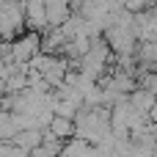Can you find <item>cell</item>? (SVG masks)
I'll return each mask as SVG.
<instances>
[{"label":"cell","mask_w":157,"mask_h":157,"mask_svg":"<svg viewBox=\"0 0 157 157\" xmlns=\"http://www.w3.org/2000/svg\"><path fill=\"white\" fill-rule=\"evenodd\" d=\"M138 88H144V91L157 97V72H141L138 75Z\"/></svg>","instance_id":"9"},{"label":"cell","mask_w":157,"mask_h":157,"mask_svg":"<svg viewBox=\"0 0 157 157\" xmlns=\"http://www.w3.org/2000/svg\"><path fill=\"white\" fill-rule=\"evenodd\" d=\"M41 33H33V30H28V33H22L17 41H11V55H14V63H17V69H25V66H30V61L41 52Z\"/></svg>","instance_id":"2"},{"label":"cell","mask_w":157,"mask_h":157,"mask_svg":"<svg viewBox=\"0 0 157 157\" xmlns=\"http://www.w3.org/2000/svg\"><path fill=\"white\" fill-rule=\"evenodd\" d=\"M47 3V22H50V30L55 28H63L69 19H72V6L66 0H44Z\"/></svg>","instance_id":"4"},{"label":"cell","mask_w":157,"mask_h":157,"mask_svg":"<svg viewBox=\"0 0 157 157\" xmlns=\"http://www.w3.org/2000/svg\"><path fill=\"white\" fill-rule=\"evenodd\" d=\"M0 157H30L28 152H22L14 144H0Z\"/></svg>","instance_id":"10"},{"label":"cell","mask_w":157,"mask_h":157,"mask_svg":"<svg viewBox=\"0 0 157 157\" xmlns=\"http://www.w3.org/2000/svg\"><path fill=\"white\" fill-rule=\"evenodd\" d=\"M130 102L135 105L138 113L152 116V110H155V105H157V97H155V94H149V91H144V88H138V91L130 94Z\"/></svg>","instance_id":"7"},{"label":"cell","mask_w":157,"mask_h":157,"mask_svg":"<svg viewBox=\"0 0 157 157\" xmlns=\"http://www.w3.org/2000/svg\"><path fill=\"white\" fill-rule=\"evenodd\" d=\"M41 144H44V132H41V130H22V132L14 138V146H19V149L28 152V155H33Z\"/></svg>","instance_id":"6"},{"label":"cell","mask_w":157,"mask_h":157,"mask_svg":"<svg viewBox=\"0 0 157 157\" xmlns=\"http://www.w3.org/2000/svg\"><path fill=\"white\" fill-rule=\"evenodd\" d=\"M61 157H99V155H97V146L94 144H88L83 138H72V141L63 144Z\"/></svg>","instance_id":"5"},{"label":"cell","mask_w":157,"mask_h":157,"mask_svg":"<svg viewBox=\"0 0 157 157\" xmlns=\"http://www.w3.org/2000/svg\"><path fill=\"white\" fill-rule=\"evenodd\" d=\"M50 132L58 138V141H72L75 138V132H77V127H75V121L72 119H61V116H55L52 119V124H50Z\"/></svg>","instance_id":"8"},{"label":"cell","mask_w":157,"mask_h":157,"mask_svg":"<svg viewBox=\"0 0 157 157\" xmlns=\"http://www.w3.org/2000/svg\"><path fill=\"white\" fill-rule=\"evenodd\" d=\"M6 97H8V88H6V83H3V80H0V105H3V102H6Z\"/></svg>","instance_id":"11"},{"label":"cell","mask_w":157,"mask_h":157,"mask_svg":"<svg viewBox=\"0 0 157 157\" xmlns=\"http://www.w3.org/2000/svg\"><path fill=\"white\" fill-rule=\"evenodd\" d=\"M25 25L33 33H47L50 22H47V3L44 0H25Z\"/></svg>","instance_id":"3"},{"label":"cell","mask_w":157,"mask_h":157,"mask_svg":"<svg viewBox=\"0 0 157 157\" xmlns=\"http://www.w3.org/2000/svg\"><path fill=\"white\" fill-rule=\"evenodd\" d=\"M25 25V0H6V6H0V39L6 41H17Z\"/></svg>","instance_id":"1"}]
</instances>
